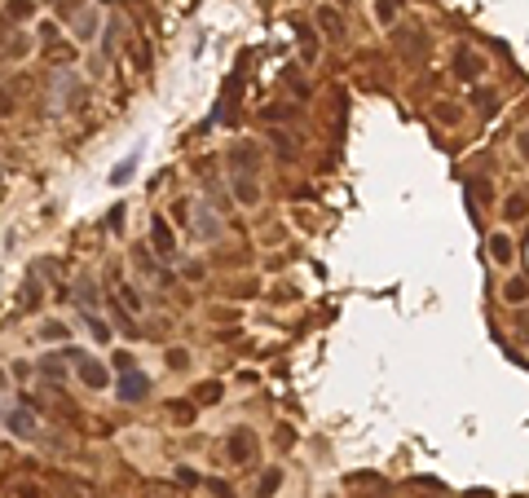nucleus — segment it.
Wrapping results in <instances>:
<instances>
[{
  "label": "nucleus",
  "mask_w": 529,
  "mask_h": 498,
  "mask_svg": "<svg viewBox=\"0 0 529 498\" xmlns=\"http://www.w3.org/2000/svg\"><path fill=\"white\" fill-rule=\"evenodd\" d=\"M225 454H230V463H251V454H256V432H251V428H234Z\"/></svg>",
  "instance_id": "f257e3e1"
},
{
  "label": "nucleus",
  "mask_w": 529,
  "mask_h": 498,
  "mask_svg": "<svg viewBox=\"0 0 529 498\" xmlns=\"http://www.w3.org/2000/svg\"><path fill=\"white\" fill-rule=\"evenodd\" d=\"M146 393H150V380L141 371H124V375H119V397H124V402H141Z\"/></svg>",
  "instance_id": "f03ea898"
},
{
  "label": "nucleus",
  "mask_w": 529,
  "mask_h": 498,
  "mask_svg": "<svg viewBox=\"0 0 529 498\" xmlns=\"http://www.w3.org/2000/svg\"><path fill=\"white\" fill-rule=\"evenodd\" d=\"M5 428L14 432V436H22V441H27V436H35V415H31V406H14L5 415Z\"/></svg>",
  "instance_id": "7ed1b4c3"
},
{
  "label": "nucleus",
  "mask_w": 529,
  "mask_h": 498,
  "mask_svg": "<svg viewBox=\"0 0 529 498\" xmlns=\"http://www.w3.org/2000/svg\"><path fill=\"white\" fill-rule=\"evenodd\" d=\"M150 238H154V247H159V260H172V256H177V242H172V225H168L163 216H154V225H150Z\"/></svg>",
  "instance_id": "20e7f679"
},
{
  "label": "nucleus",
  "mask_w": 529,
  "mask_h": 498,
  "mask_svg": "<svg viewBox=\"0 0 529 498\" xmlns=\"http://www.w3.org/2000/svg\"><path fill=\"white\" fill-rule=\"evenodd\" d=\"M80 380H84V384H89V388H93V393H102V388H106V384H111V371H106V366H102V362H93V357H84V362H80Z\"/></svg>",
  "instance_id": "39448f33"
},
{
  "label": "nucleus",
  "mask_w": 529,
  "mask_h": 498,
  "mask_svg": "<svg viewBox=\"0 0 529 498\" xmlns=\"http://www.w3.org/2000/svg\"><path fill=\"white\" fill-rule=\"evenodd\" d=\"M256 159H260V154H256V145H251V141H238L234 150H230V163H234L243 177H247V168H256Z\"/></svg>",
  "instance_id": "423d86ee"
},
{
  "label": "nucleus",
  "mask_w": 529,
  "mask_h": 498,
  "mask_svg": "<svg viewBox=\"0 0 529 498\" xmlns=\"http://www.w3.org/2000/svg\"><path fill=\"white\" fill-rule=\"evenodd\" d=\"M234 199L243 203V208H251V203H260V186H256L251 177H238V181H234Z\"/></svg>",
  "instance_id": "0eeeda50"
},
{
  "label": "nucleus",
  "mask_w": 529,
  "mask_h": 498,
  "mask_svg": "<svg viewBox=\"0 0 529 498\" xmlns=\"http://www.w3.org/2000/svg\"><path fill=\"white\" fill-rule=\"evenodd\" d=\"M137 163H141V154H128L124 163H115V168H111V186H128L132 172H137Z\"/></svg>",
  "instance_id": "6e6552de"
},
{
  "label": "nucleus",
  "mask_w": 529,
  "mask_h": 498,
  "mask_svg": "<svg viewBox=\"0 0 529 498\" xmlns=\"http://www.w3.org/2000/svg\"><path fill=\"white\" fill-rule=\"evenodd\" d=\"M454 71H459L463 80H476V71H481V62L472 57V48H459V53H454Z\"/></svg>",
  "instance_id": "1a4fd4ad"
},
{
  "label": "nucleus",
  "mask_w": 529,
  "mask_h": 498,
  "mask_svg": "<svg viewBox=\"0 0 529 498\" xmlns=\"http://www.w3.org/2000/svg\"><path fill=\"white\" fill-rule=\"evenodd\" d=\"M490 256H494L499 265H512V238L508 234H494V238H490Z\"/></svg>",
  "instance_id": "9d476101"
},
{
  "label": "nucleus",
  "mask_w": 529,
  "mask_h": 498,
  "mask_svg": "<svg viewBox=\"0 0 529 498\" xmlns=\"http://www.w3.org/2000/svg\"><path fill=\"white\" fill-rule=\"evenodd\" d=\"M278 485H283V472H278V468H274V472H264V477L256 481V498H269L274 490H278Z\"/></svg>",
  "instance_id": "9b49d317"
},
{
  "label": "nucleus",
  "mask_w": 529,
  "mask_h": 498,
  "mask_svg": "<svg viewBox=\"0 0 529 498\" xmlns=\"http://www.w3.org/2000/svg\"><path fill=\"white\" fill-rule=\"evenodd\" d=\"M5 14L14 18V22H27V18L35 14V5H31V0H9V5H5Z\"/></svg>",
  "instance_id": "f8f14e48"
},
{
  "label": "nucleus",
  "mask_w": 529,
  "mask_h": 498,
  "mask_svg": "<svg viewBox=\"0 0 529 498\" xmlns=\"http://www.w3.org/2000/svg\"><path fill=\"white\" fill-rule=\"evenodd\" d=\"M318 27L327 31V35H340V31H344V27H340V18H335L331 9H318Z\"/></svg>",
  "instance_id": "ddd939ff"
},
{
  "label": "nucleus",
  "mask_w": 529,
  "mask_h": 498,
  "mask_svg": "<svg viewBox=\"0 0 529 498\" xmlns=\"http://www.w3.org/2000/svg\"><path fill=\"white\" fill-rule=\"evenodd\" d=\"M199 402H203V406L221 402V384H216V380H212V384H203V388H199Z\"/></svg>",
  "instance_id": "4468645a"
},
{
  "label": "nucleus",
  "mask_w": 529,
  "mask_h": 498,
  "mask_svg": "<svg viewBox=\"0 0 529 498\" xmlns=\"http://www.w3.org/2000/svg\"><path fill=\"white\" fill-rule=\"evenodd\" d=\"M35 305H40V283L31 278V283H27V291H22V309H35Z\"/></svg>",
  "instance_id": "2eb2a0df"
},
{
  "label": "nucleus",
  "mask_w": 529,
  "mask_h": 498,
  "mask_svg": "<svg viewBox=\"0 0 529 498\" xmlns=\"http://www.w3.org/2000/svg\"><path fill=\"white\" fill-rule=\"evenodd\" d=\"M503 296H508V300H516V305H521V300H525V278H512V283L503 287Z\"/></svg>",
  "instance_id": "dca6fc26"
},
{
  "label": "nucleus",
  "mask_w": 529,
  "mask_h": 498,
  "mask_svg": "<svg viewBox=\"0 0 529 498\" xmlns=\"http://www.w3.org/2000/svg\"><path fill=\"white\" fill-rule=\"evenodd\" d=\"M168 366H172V371H186V366H190V353H186V348H172V353H168Z\"/></svg>",
  "instance_id": "f3484780"
},
{
  "label": "nucleus",
  "mask_w": 529,
  "mask_h": 498,
  "mask_svg": "<svg viewBox=\"0 0 529 498\" xmlns=\"http://www.w3.org/2000/svg\"><path fill=\"white\" fill-rule=\"evenodd\" d=\"M397 5H402V0H379V9H375L379 22H393L397 18Z\"/></svg>",
  "instance_id": "a211bd4d"
},
{
  "label": "nucleus",
  "mask_w": 529,
  "mask_h": 498,
  "mask_svg": "<svg viewBox=\"0 0 529 498\" xmlns=\"http://www.w3.org/2000/svg\"><path fill=\"white\" fill-rule=\"evenodd\" d=\"M508 216H512V221H521V216H525V194H512V199H508Z\"/></svg>",
  "instance_id": "6ab92c4d"
},
{
  "label": "nucleus",
  "mask_w": 529,
  "mask_h": 498,
  "mask_svg": "<svg viewBox=\"0 0 529 498\" xmlns=\"http://www.w3.org/2000/svg\"><path fill=\"white\" fill-rule=\"evenodd\" d=\"M89 331H93V339H102V344L111 339V326H106L102 318H89Z\"/></svg>",
  "instance_id": "aec40b11"
},
{
  "label": "nucleus",
  "mask_w": 529,
  "mask_h": 498,
  "mask_svg": "<svg viewBox=\"0 0 529 498\" xmlns=\"http://www.w3.org/2000/svg\"><path fill=\"white\" fill-rule=\"evenodd\" d=\"M119 305H128L132 313H137V309H141V300H137V291H132V287H119Z\"/></svg>",
  "instance_id": "412c9836"
},
{
  "label": "nucleus",
  "mask_w": 529,
  "mask_h": 498,
  "mask_svg": "<svg viewBox=\"0 0 529 498\" xmlns=\"http://www.w3.org/2000/svg\"><path fill=\"white\" fill-rule=\"evenodd\" d=\"M40 371H44V375H53V380H62V362H57V357H44V362H40Z\"/></svg>",
  "instance_id": "4be33fe9"
},
{
  "label": "nucleus",
  "mask_w": 529,
  "mask_h": 498,
  "mask_svg": "<svg viewBox=\"0 0 529 498\" xmlns=\"http://www.w3.org/2000/svg\"><path fill=\"white\" fill-rule=\"evenodd\" d=\"M40 335H44V339H66V326H62V322H49Z\"/></svg>",
  "instance_id": "5701e85b"
},
{
  "label": "nucleus",
  "mask_w": 529,
  "mask_h": 498,
  "mask_svg": "<svg viewBox=\"0 0 529 498\" xmlns=\"http://www.w3.org/2000/svg\"><path fill=\"white\" fill-rule=\"evenodd\" d=\"M111 366H115L119 375H124V371H137V366H132V357H128V353H115V357H111Z\"/></svg>",
  "instance_id": "b1692460"
},
{
  "label": "nucleus",
  "mask_w": 529,
  "mask_h": 498,
  "mask_svg": "<svg viewBox=\"0 0 529 498\" xmlns=\"http://www.w3.org/2000/svg\"><path fill=\"white\" fill-rule=\"evenodd\" d=\"M177 481H181V485H199V477L190 468H177Z\"/></svg>",
  "instance_id": "393cba45"
},
{
  "label": "nucleus",
  "mask_w": 529,
  "mask_h": 498,
  "mask_svg": "<svg viewBox=\"0 0 529 498\" xmlns=\"http://www.w3.org/2000/svg\"><path fill=\"white\" fill-rule=\"evenodd\" d=\"M111 229H115V234L124 229V208H111Z\"/></svg>",
  "instance_id": "a878e982"
},
{
  "label": "nucleus",
  "mask_w": 529,
  "mask_h": 498,
  "mask_svg": "<svg viewBox=\"0 0 529 498\" xmlns=\"http://www.w3.org/2000/svg\"><path fill=\"white\" fill-rule=\"evenodd\" d=\"M53 5H66V0H53Z\"/></svg>",
  "instance_id": "bb28decb"
}]
</instances>
